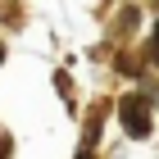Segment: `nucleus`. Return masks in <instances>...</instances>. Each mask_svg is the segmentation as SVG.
<instances>
[{"label":"nucleus","instance_id":"1","mask_svg":"<svg viewBox=\"0 0 159 159\" xmlns=\"http://www.w3.org/2000/svg\"><path fill=\"white\" fill-rule=\"evenodd\" d=\"M118 118H123V127H127V136H150V105L141 96H123Z\"/></svg>","mask_w":159,"mask_h":159},{"label":"nucleus","instance_id":"4","mask_svg":"<svg viewBox=\"0 0 159 159\" xmlns=\"http://www.w3.org/2000/svg\"><path fill=\"white\" fill-rule=\"evenodd\" d=\"M82 159H86V155H82Z\"/></svg>","mask_w":159,"mask_h":159},{"label":"nucleus","instance_id":"3","mask_svg":"<svg viewBox=\"0 0 159 159\" xmlns=\"http://www.w3.org/2000/svg\"><path fill=\"white\" fill-rule=\"evenodd\" d=\"M0 55H5V50H0Z\"/></svg>","mask_w":159,"mask_h":159},{"label":"nucleus","instance_id":"2","mask_svg":"<svg viewBox=\"0 0 159 159\" xmlns=\"http://www.w3.org/2000/svg\"><path fill=\"white\" fill-rule=\"evenodd\" d=\"M155 64H159V27H155Z\"/></svg>","mask_w":159,"mask_h":159}]
</instances>
